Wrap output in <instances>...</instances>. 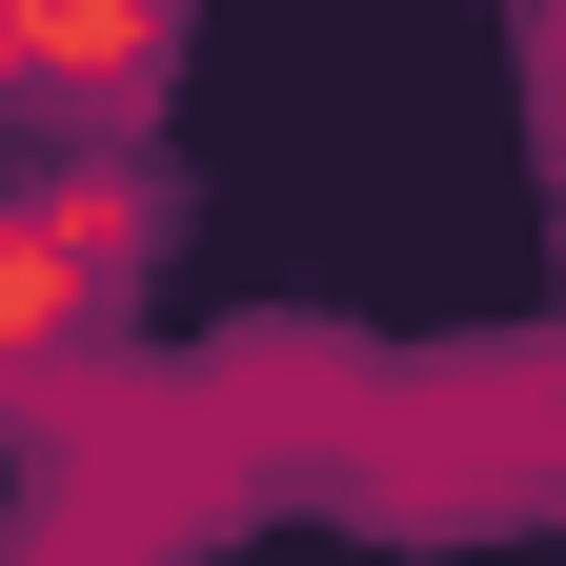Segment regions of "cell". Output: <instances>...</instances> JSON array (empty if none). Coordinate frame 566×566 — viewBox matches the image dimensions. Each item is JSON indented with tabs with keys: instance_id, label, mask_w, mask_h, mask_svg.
<instances>
[{
	"instance_id": "obj_2",
	"label": "cell",
	"mask_w": 566,
	"mask_h": 566,
	"mask_svg": "<svg viewBox=\"0 0 566 566\" xmlns=\"http://www.w3.org/2000/svg\"><path fill=\"white\" fill-rule=\"evenodd\" d=\"M546 122H566V0H546Z\"/></svg>"
},
{
	"instance_id": "obj_3",
	"label": "cell",
	"mask_w": 566,
	"mask_h": 566,
	"mask_svg": "<svg viewBox=\"0 0 566 566\" xmlns=\"http://www.w3.org/2000/svg\"><path fill=\"white\" fill-rule=\"evenodd\" d=\"M0 566H41V546H0Z\"/></svg>"
},
{
	"instance_id": "obj_1",
	"label": "cell",
	"mask_w": 566,
	"mask_h": 566,
	"mask_svg": "<svg viewBox=\"0 0 566 566\" xmlns=\"http://www.w3.org/2000/svg\"><path fill=\"white\" fill-rule=\"evenodd\" d=\"M163 41H182V0H0V122L122 142L163 102Z\"/></svg>"
}]
</instances>
